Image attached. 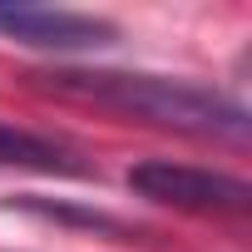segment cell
Here are the masks:
<instances>
[{
	"instance_id": "1",
	"label": "cell",
	"mask_w": 252,
	"mask_h": 252,
	"mask_svg": "<svg viewBox=\"0 0 252 252\" xmlns=\"http://www.w3.org/2000/svg\"><path fill=\"white\" fill-rule=\"evenodd\" d=\"M35 89H50L60 99H79L124 119L154 124V129L193 134V139H222V144H247L252 119L237 99L193 84V79H168V74H134V69H30Z\"/></svg>"
},
{
	"instance_id": "2",
	"label": "cell",
	"mask_w": 252,
	"mask_h": 252,
	"mask_svg": "<svg viewBox=\"0 0 252 252\" xmlns=\"http://www.w3.org/2000/svg\"><path fill=\"white\" fill-rule=\"evenodd\" d=\"M129 188L158 208L178 213H203V218H242L252 208V188L232 173L198 168V163H173V158H144L129 168Z\"/></svg>"
},
{
	"instance_id": "3",
	"label": "cell",
	"mask_w": 252,
	"mask_h": 252,
	"mask_svg": "<svg viewBox=\"0 0 252 252\" xmlns=\"http://www.w3.org/2000/svg\"><path fill=\"white\" fill-rule=\"evenodd\" d=\"M0 35H10L35 50H104L114 45V25L79 10H50V5H0Z\"/></svg>"
},
{
	"instance_id": "4",
	"label": "cell",
	"mask_w": 252,
	"mask_h": 252,
	"mask_svg": "<svg viewBox=\"0 0 252 252\" xmlns=\"http://www.w3.org/2000/svg\"><path fill=\"white\" fill-rule=\"evenodd\" d=\"M0 168H30V173H89L64 144L40 139L30 129L0 124Z\"/></svg>"
}]
</instances>
